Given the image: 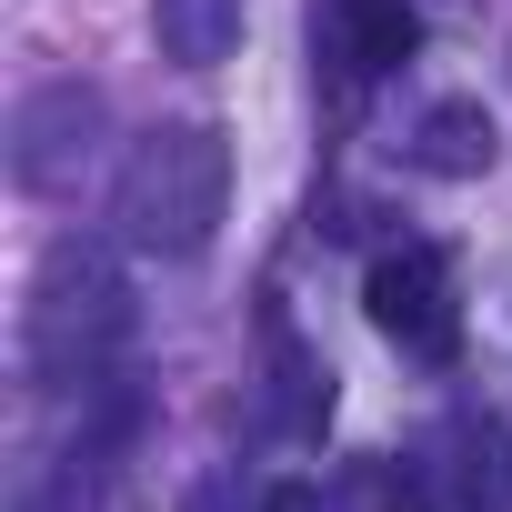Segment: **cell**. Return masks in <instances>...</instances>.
Segmentation results:
<instances>
[{"label":"cell","mask_w":512,"mask_h":512,"mask_svg":"<svg viewBox=\"0 0 512 512\" xmlns=\"http://www.w3.org/2000/svg\"><path fill=\"white\" fill-rule=\"evenodd\" d=\"M362 312H372V332L382 342H402V352H422V362H452V342H462V312H452V262L442 251H382V262L362 272Z\"/></svg>","instance_id":"1"},{"label":"cell","mask_w":512,"mask_h":512,"mask_svg":"<svg viewBox=\"0 0 512 512\" xmlns=\"http://www.w3.org/2000/svg\"><path fill=\"white\" fill-rule=\"evenodd\" d=\"M332 31H342V61H352L362 81H372V71H402V61L422 51V11H412V0H342Z\"/></svg>","instance_id":"2"},{"label":"cell","mask_w":512,"mask_h":512,"mask_svg":"<svg viewBox=\"0 0 512 512\" xmlns=\"http://www.w3.org/2000/svg\"><path fill=\"white\" fill-rule=\"evenodd\" d=\"M422 161H432V171H482V161H492V111H482V101H442V111L422 121Z\"/></svg>","instance_id":"3"},{"label":"cell","mask_w":512,"mask_h":512,"mask_svg":"<svg viewBox=\"0 0 512 512\" xmlns=\"http://www.w3.org/2000/svg\"><path fill=\"white\" fill-rule=\"evenodd\" d=\"M262 512H312V492H302V482H272V492H262Z\"/></svg>","instance_id":"4"}]
</instances>
